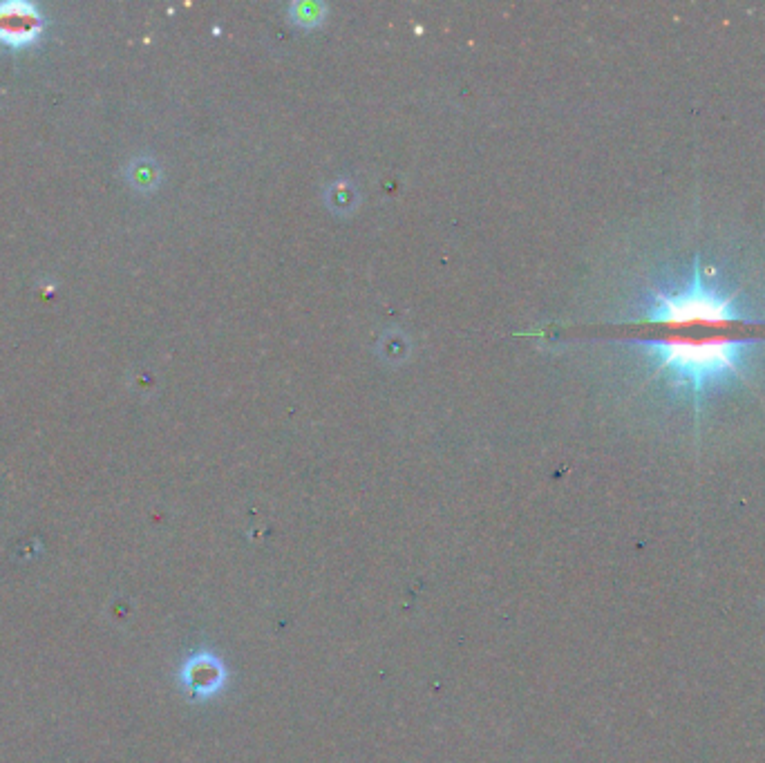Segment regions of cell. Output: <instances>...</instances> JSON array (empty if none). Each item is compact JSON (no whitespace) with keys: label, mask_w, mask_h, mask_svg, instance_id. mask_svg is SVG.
Instances as JSON below:
<instances>
[{"label":"cell","mask_w":765,"mask_h":763,"mask_svg":"<svg viewBox=\"0 0 765 763\" xmlns=\"http://www.w3.org/2000/svg\"><path fill=\"white\" fill-rule=\"evenodd\" d=\"M647 323H654L669 329H721L732 323H748L736 312L734 296H723L719 291L707 287L703 280V271L698 267V258L694 262L692 280L685 291L678 294H665L658 291L645 314Z\"/></svg>","instance_id":"2"},{"label":"cell","mask_w":765,"mask_h":763,"mask_svg":"<svg viewBox=\"0 0 765 763\" xmlns=\"http://www.w3.org/2000/svg\"><path fill=\"white\" fill-rule=\"evenodd\" d=\"M182 678L188 692H193L195 696H209L220 690V685L224 683V667L211 654H200L186 663Z\"/></svg>","instance_id":"4"},{"label":"cell","mask_w":765,"mask_h":763,"mask_svg":"<svg viewBox=\"0 0 765 763\" xmlns=\"http://www.w3.org/2000/svg\"><path fill=\"white\" fill-rule=\"evenodd\" d=\"M640 343L654 352L656 372H667L669 381L692 392L698 412L703 392L712 383L741 376L743 352L754 341L734 336H669Z\"/></svg>","instance_id":"1"},{"label":"cell","mask_w":765,"mask_h":763,"mask_svg":"<svg viewBox=\"0 0 765 763\" xmlns=\"http://www.w3.org/2000/svg\"><path fill=\"white\" fill-rule=\"evenodd\" d=\"M43 30V16L30 3H0V39L23 45L34 41Z\"/></svg>","instance_id":"3"}]
</instances>
